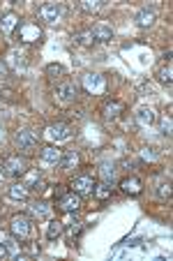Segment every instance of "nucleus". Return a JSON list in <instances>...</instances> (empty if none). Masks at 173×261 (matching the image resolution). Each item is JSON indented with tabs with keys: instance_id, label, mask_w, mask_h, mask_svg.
Returning a JSON list of instances; mask_svg holds the SVG:
<instances>
[{
	"instance_id": "obj_21",
	"label": "nucleus",
	"mask_w": 173,
	"mask_h": 261,
	"mask_svg": "<svg viewBox=\"0 0 173 261\" xmlns=\"http://www.w3.org/2000/svg\"><path fill=\"white\" fill-rule=\"evenodd\" d=\"M79 164V153L76 150H67V153H63V159H60V164L63 169H74V166Z\"/></svg>"
},
{
	"instance_id": "obj_19",
	"label": "nucleus",
	"mask_w": 173,
	"mask_h": 261,
	"mask_svg": "<svg viewBox=\"0 0 173 261\" xmlns=\"http://www.w3.org/2000/svg\"><path fill=\"white\" fill-rule=\"evenodd\" d=\"M111 192H113V185L111 183H95V190H92V194H95V199H99V201H104V199H109Z\"/></svg>"
},
{
	"instance_id": "obj_9",
	"label": "nucleus",
	"mask_w": 173,
	"mask_h": 261,
	"mask_svg": "<svg viewBox=\"0 0 173 261\" xmlns=\"http://www.w3.org/2000/svg\"><path fill=\"white\" fill-rule=\"evenodd\" d=\"M120 114H125V104L118 102V100H106L102 104V116L106 120H118Z\"/></svg>"
},
{
	"instance_id": "obj_1",
	"label": "nucleus",
	"mask_w": 173,
	"mask_h": 261,
	"mask_svg": "<svg viewBox=\"0 0 173 261\" xmlns=\"http://www.w3.org/2000/svg\"><path fill=\"white\" fill-rule=\"evenodd\" d=\"M10 233H12V238H17V240H21V243H26V240H30L35 236V220L30 215L12 217Z\"/></svg>"
},
{
	"instance_id": "obj_8",
	"label": "nucleus",
	"mask_w": 173,
	"mask_h": 261,
	"mask_svg": "<svg viewBox=\"0 0 173 261\" xmlns=\"http://www.w3.org/2000/svg\"><path fill=\"white\" fill-rule=\"evenodd\" d=\"M58 208L65 210V213H76L81 208V197L76 192H65L58 199Z\"/></svg>"
},
{
	"instance_id": "obj_16",
	"label": "nucleus",
	"mask_w": 173,
	"mask_h": 261,
	"mask_svg": "<svg viewBox=\"0 0 173 261\" xmlns=\"http://www.w3.org/2000/svg\"><path fill=\"white\" fill-rule=\"evenodd\" d=\"M155 120H157V114H155V109L152 107H141L136 111V123L141 127H150Z\"/></svg>"
},
{
	"instance_id": "obj_32",
	"label": "nucleus",
	"mask_w": 173,
	"mask_h": 261,
	"mask_svg": "<svg viewBox=\"0 0 173 261\" xmlns=\"http://www.w3.org/2000/svg\"><path fill=\"white\" fill-rule=\"evenodd\" d=\"M46 76H51V79H56V76H63L65 74V67L63 65H58V63H51V65H46Z\"/></svg>"
},
{
	"instance_id": "obj_27",
	"label": "nucleus",
	"mask_w": 173,
	"mask_h": 261,
	"mask_svg": "<svg viewBox=\"0 0 173 261\" xmlns=\"http://www.w3.org/2000/svg\"><path fill=\"white\" fill-rule=\"evenodd\" d=\"M157 197H159L161 201H171V181H161L159 185H157Z\"/></svg>"
},
{
	"instance_id": "obj_18",
	"label": "nucleus",
	"mask_w": 173,
	"mask_h": 261,
	"mask_svg": "<svg viewBox=\"0 0 173 261\" xmlns=\"http://www.w3.org/2000/svg\"><path fill=\"white\" fill-rule=\"evenodd\" d=\"M115 173H118L115 164H111V162H104V164H99V176H102L104 183H111V185H113Z\"/></svg>"
},
{
	"instance_id": "obj_35",
	"label": "nucleus",
	"mask_w": 173,
	"mask_h": 261,
	"mask_svg": "<svg viewBox=\"0 0 173 261\" xmlns=\"http://www.w3.org/2000/svg\"><path fill=\"white\" fill-rule=\"evenodd\" d=\"M5 76H7V67L5 65H0V79H5Z\"/></svg>"
},
{
	"instance_id": "obj_31",
	"label": "nucleus",
	"mask_w": 173,
	"mask_h": 261,
	"mask_svg": "<svg viewBox=\"0 0 173 261\" xmlns=\"http://www.w3.org/2000/svg\"><path fill=\"white\" fill-rule=\"evenodd\" d=\"M159 81H161V83H166V85L173 83V69H171V63H166V67H161V69H159Z\"/></svg>"
},
{
	"instance_id": "obj_17",
	"label": "nucleus",
	"mask_w": 173,
	"mask_h": 261,
	"mask_svg": "<svg viewBox=\"0 0 173 261\" xmlns=\"http://www.w3.org/2000/svg\"><path fill=\"white\" fill-rule=\"evenodd\" d=\"M14 28H19V17L17 14H5V17L0 19V33L3 35H12L14 33Z\"/></svg>"
},
{
	"instance_id": "obj_29",
	"label": "nucleus",
	"mask_w": 173,
	"mask_h": 261,
	"mask_svg": "<svg viewBox=\"0 0 173 261\" xmlns=\"http://www.w3.org/2000/svg\"><path fill=\"white\" fill-rule=\"evenodd\" d=\"M159 157H161V153L157 150L155 146L143 148V150H141V159H143V162H155V159H159Z\"/></svg>"
},
{
	"instance_id": "obj_10",
	"label": "nucleus",
	"mask_w": 173,
	"mask_h": 261,
	"mask_svg": "<svg viewBox=\"0 0 173 261\" xmlns=\"http://www.w3.org/2000/svg\"><path fill=\"white\" fill-rule=\"evenodd\" d=\"M120 190L125 194H129V197H138V194L143 192V181L136 176H127L120 181Z\"/></svg>"
},
{
	"instance_id": "obj_14",
	"label": "nucleus",
	"mask_w": 173,
	"mask_h": 261,
	"mask_svg": "<svg viewBox=\"0 0 173 261\" xmlns=\"http://www.w3.org/2000/svg\"><path fill=\"white\" fill-rule=\"evenodd\" d=\"M157 21V12L152 7H141L136 12V26L138 28H150L152 23Z\"/></svg>"
},
{
	"instance_id": "obj_6",
	"label": "nucleus",
	"mask_w": 173,
	"mask_h": 261,
	"mask_svg": "<svg viewBox=\"0 0 173 261\" xmlns=\"http://www.w3.org/2000/svg\"><path fill=\"white\" fill-rule=\"evenodd\" d=\"M69 188H72V192L79 194V197H86V194H92V190H95V181H92L90 176H76V178H72Z\"/></svg>"
},
{
	"instance_id": "obj_15",
	"label": "nucleus",
	"mask_w": 173,
	"mask_h": 261,
	"mask_svg": "<svg viewBox=\"0 0 173 261\" xmlns=\"http://www.w3.org/2000/svg\"><path fill=\"white\" fill-rule=\"evenodd\" d=\"M40 159L44 164H60V159H63V150H58L56 146H46L40 150Z\"/></svg>"
},
{
	"instance_id": "obj_23",
	"label": "nucleus",
	"mask_w": 173,
	"mask_h": 261,
	"mask_svg": "<svg viewBox=\"0 0 173 261\" xmlns=\"http://www.w3.org/2000/svg\"><path fill=\"white\" fill-rule=\"evenodd\" d=\"M10 197L19 199V201H26V199L30 197V192H28V188H26L23 183H17V185H12L10 188Z\"/></svg>"
},
{
	"instance_id": "obj_22",
	"label": "nucleus",
	"mask_w": 173,
	"mask_h": 261,
	"mask_svg": "<svg viewBox=\"0 0 173 261\" xmlns=\"http://www.w3.org/2000/svg\"><path fill=\"white\" fill-rule=\"evenodd\" d=\"M63 229H65V224L60 220H51L49 222V227H46V238L49 240H56L60 233H63Z\"/></svg>"
},
{
	"instance_id": "obj_12",
	"label": "nucleus",
	"mask_w": 173,
	"mask_h": 261,
	"mask_svg": "<svg viewBox=\"0 0 173 261\" xmlns=\"http://www.w3.org/2000/svg\"><path fill=\"white\" fill-rule=\"evenodd\" d=\"M40 14H42V21H46V23H56L58 19L63 17V7L58 5V3H46V5H42Z\"/></svg>"
},
{
	"instance_id": "obj_26",
	"label": "nucleus",
	"mask_w": 173,
	"mask_h": 261,
	"mask_svg": "<svg viewBox=\"0 0 173 261\" xmlns=\"http://www.w3.org/2000/svg\"><path fill=\"white\" fill-rule=\"evenodd\" d=\"M173 120H171V116H161V120H159V132H161V136H166V139H171V134H173Z\"/></svg>"
},
{
	"instance_id": "obj_11",
	"label": "nucleus",
	"mask_w": 173,
	"mask_h": 261,
	"mask_svg": "<svg viewBox=\"0 0 173 261\" xmlns=\"http://www.w3.org/2000/svg\"><path fill=\"white\" fill-rule=\"evenodd\" d=\"M14 141H17L19 150H33L37 146V134L30 130H21V132H17V139Z\"/></svg>"
},
{
	"instance_id": "obj_4",
	"label": "nucleus",
	"mask_w": 173,
	"mask_h": 261,
	"mask_svg": "<svg viewBox=\"0 0 173 261\" xmlns=\"http://www.w3.org/2000/svg\"><path fill=\"white\" fill-rule=\"evenodd\" d=\"M83 88H86V93H92V95H102L106 91V81H104L102 74H86L83 76Z\"/></svg>"
},
{
	"instance_id": "obj_5",
	"label": "nucleus",
	"mask_w": 173,
	"mask_h": 261,
	"mask_svg": "<svg viewBox=\"0 0 173 261\" xmlns=\"http://www.w3.org/2000/svg\"><path fill=\"white\" fill-rule=\"evenodd\" d=\"M76 95H79V88L74 83H60L56 88V100L60 104H74Z\"/></svg>"
},
{
	"instance_id": "obj_2",
	"label": "nucleus",
	"mask_w": 173,
	"mask_h": 261,
	"mask_svg": "<svg viewBox=\"0 0 173 261\" xmlns=\"http://www.w3.org/2000/svg\"><path fill=\"white\" fill-rule=\"evenodd\" d=\"M17 30H19V40H21L23 44H35V42H42V35H44L40 26L33 23V21H23Z\"/></svg>"
},
{
	"instance_id": "obj_25",
	"label": "nucleus",
	"mask_w": 173,
	"mask_h": 261,
	"mask_svg": "<svg viewBox=\"0 0 173 261\" xmlns=\"http://www.w3.org/2000/svg\"><path fill=\"white\" fill-rule=\"evenodd\" d=\"M74 42L79 46H92V33L90 30H79V33H74Z\"/></svg>"
},
{
	"instance_id": "obj_20",
	"label": "nucleus",
	"mask_w": 173,
	"mask_h": 261,
	"mask_svg": "<svg viewBox=\"0 0 173 261\" xmlns=\"http://www.w3.org/2000/svg\"><path fill=\"white\" fill-rule=\"evenodd\" d=\"M104 7V0H81L79 3V10L86 12V14H95Z\"/></svg>"
},
{
	"instance_id": "obj_33",
	"label": "nucleus",
	"mask_w": 173,
	"mask_h": 261,
	"mask_svg": "<svg viewBox=\"0 0 173 261\" xmlns=\"http://www.w3.org/2000/svg\"><path fill=\"white\" fill-rule=\"evenodd\" d=\"M7 256H10V247H7V243L0 240V259H7Z\"/></svg>"
},
{
	"instance_id": "obj_30",
	"label": "nucleus",
	"mask_w": 173,
	"mask_h": 261,
	"mask_svg": "<svg viewBox=\"0 0 173 261\" xmlns=\"http://www.w3.org/2000/svg\"><path fill=\"white\" fill-rule=\"evenodd\" d=\"M10 63H12V65H21V67H26V65H28V60H26V51H19V49L10 51Z\"/></svg>"
},
{
	"instance_id": "obj_3",
	"label": "nucleus",
	"mask_w": 173,
	"mask_h": 261,
	"mask_svg": "<svg viewBox=\"0 0 173 261\" xmlns=\"http://www.w3.org/2000/svg\"><path fill=\"white\" fill-rule=\"evenodd\" d=\"M46 136L56 143L67 141V139H72V127H69L67 123H53V125L46 127Z\"/></svg>"
},
{
	"instance_id": "obj_28",
	"label": "nucleus",
	"mask_w": 173,
	"mask_h": 261,
	"mask_svg": "<svg viewBox=\"0 0 173 261\" xmlns=\"http://www.w3.org/2000/svg\"><path fill=\"white\" fill-rule=\"evenodd\" d=\"M81 233H83V222H79V220L67 222V236L69 238H79Z\"/></svg>"
},
{
	"instance_id": "obj_7",
	"label": "nucleus",
	"mask_w": 173,
	"mask_h": 261,
	"mask_svg": "<svg viewBox=\"0 0 173 261\" xmlns=\"http://www.w3.org/2000/svg\"><path fill=\"white\" fill-rule=\"evenodd\" d=\"M3 169H5L7 176H23L26 173V159L19 157V155H12L3 162Z\"/></svg>"
},
{
	"instance_id": "obj_34",
	"label": "nucleus",
	"mask_w": 173,
	"mask_h": 261,
	"mask_svg": "<svg viewBox=\"0 0 173 261\" xmlns=\"http://www.w3.org/2000/svg\"><path fill=\"white\" fill-rule=\"evenodd\" d=\"M65 194V185H56V188H53V197L56 199H60Z\"/></svg>"
},
{
	"instance_id": "obj_13",
	"label": "nucleus",
	"mask_w": 173,
	"mask_h": 261,
	"mask_svg": "<svg viewBox=\"0 0 173 261\" xmlns=\"http://www.w3.org/2000/svg\"><path fill=\"white\" fill-rule=\"evenodd\" d=\"M92 33V40L99 42V44H104V42H111V37H113V30H111L109 23H95L90 28Z\"/></svg>"
},
{
	"instance_id": "obj_24",
	"label": "nucleus",
	"mask_w": 173,
	"mask_h": 261,
	"mask_svg": "<svg viewBox=\"0 0 173 261\" xmlns=\"http://www.w3.org/2000/svg\"><path fill=\"white\" fill-rule=\"evenodd\" d=\"M30 210H33L35 217H49V215H51V206L44 204V201H37V204H33V206H30Z\"/></svg>"
}]
</instances>
